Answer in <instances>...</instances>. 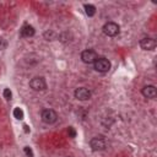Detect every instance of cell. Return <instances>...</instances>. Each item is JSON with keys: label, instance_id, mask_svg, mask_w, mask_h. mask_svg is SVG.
Returning <instances> with one entry per match:
<instances>
[{"label": "cell", "instance_id": "obj_1", "mask_svg": "<svg viewBox=\"0 0 157 157\" xmlns=\"http://www.w3.org/2000/svg\"><path fill=\"white\" fill-rule=\"evenodd\" d=\"M93 67L98 72H107L110 69V61L105 58H97L93 63Z\"/></svg>", "mask_w": 157, "mask_h": 157}, {"label": "cell", "instance_id": "obj_2", "mask_svg": "<svg viewBox=\"0 0 157 157\" xmlns=\"http://www.w3.org/2000/svg\"><path fill=\"white\" fill-rule=\"evenodd\" d=\"M40 118L45 124H54L58 120V114L53 109H44L40 114Z\"/></svg>", "mask_w": 157, "mask_h": 157}, {"label": "cell", "instance_id": "obj_3", "mask_svg": "<svg viewBox=\"0 0 157 157\" xmlns=\"http://www.w3.org/2000/svg\"><path fill=\"white\" fill-rule=\"evenodd\" d=\"M119 31L120 28L115 22H107L103 26V33L108 37H115L117 34H119Z\"/></svg>", "mask_w": 157, "mask_h": 157}, {"label": "cell", "instance_id": "obj_4", "mask_svg": "<svg viewBox=\"0 0 157 157\" xmlns=\"http://www.w3.org/2000/svg\"><path fill=\"white\" fill-rule=\"evenodd\" d=\"M29 86L34 91H44L47 88V82L43 77H33L29 81Z\"/></svg>", "mask_w": 157, "mask_h": 157}, {"label": "cell", "instance_id": "obj_5", "mask_svg": "<svg viewBox=\"0 0 157 157\" xmlns=\"http://www.w3.org/2000/svg\"><path fill=\"white\" fill-rule=\"evenodd\" d=\"M97 54L96 52L91 50V49H87V50H83L81 53V60L85 63V64H93L97 59Z\"/></svg>", "mask_w": 157, "mask_h": 157}, {"label": "cell", "instance_id": "obj_6", "mask_svg": "<svg viewBox=\"0 0 157 157\" xmlns=\"http://www.w3.org/2000/svg\"><path fill=\"white\" fill-rule=\"evenodd\" d=\"M90 145H91V148L93 151H102L105 148V141L103 137H93L91 141H90Z\"/></svg>", "mask_w": 157, "mask_h": 157}, {"label": "cell", "instance_id": "obj_7", "mask_svg": "<svg viewBox=\"0 0 157 157\" xmlns=\"http://www.w3.org/2000/svg\"><path fill=\"white\" fill-rule=\"evenodd\" d=\"M75 98H77L78 101H87L91 98V92L85 87H78L75 90Z\"/></svg>", "mask_w": 157, "mask_h": 157}, {"label": "cell", "instance_id": "obj_8", "mask_svg": "<svg viewBox=\"0 0 157 157\" xmlns=\"http://www.w3.org/2000/svg\"><path fill=\"white\" fill-rule=\"evenodd\" d=\"M140 47L144 49V50H153L156 48V40L153 38H142L140 40Z\"/></svg>", "mask_w": 157, "mask_h": 157}, {"label": "cell", "instance_id": "obj_9", "mask_svg": "<svg viewBox=\"0 0 157 157\" xmlns=\"http://www.w3.org/2000/svg\"><path fill=\"white\" fill-rule=\"evenodd\" d=\"M142 96L146 97V98H150V99H153L156 96H157V91H156V87L152 86V85H148V86H145L142 88Z\"/></svg>", "mask_w": 157, "mask_h": 157}, {"label": "cell", "instance_id": "obj_10", "mask_svg": "<svg viewBox=\"0 0 157 157\" xmlns=\"http://www.w3.org/2000/svg\"><path fill=\"white\" fill-rule=\"evenodd\" d=\"M33 34H34V28H33L32 26L25 25V26L22 27V29H21V36H22V37L29 38V37H32Z\"/></svg>", "mask_w": 157, "mask_h": 157}, {"label": "cell", "instance_id": "obj_11", "mask_svg": "<svg viewBox=\"0 0 157 157\" xmlns=\"http://www.w3.org/2000/svg\"><path fill=\"white\" fill-rule=\"evenodd\" d=\"M83 7H85V12H86L87 16L91 17V16H93V15L96 13V7H94L93 5H91V4H85Z\"/></svg>", "mask_w": 157, "mask_h": 157}, {"label": "cell", "instance_id": "obj_12", "mask_svg": "<svg viewBox=\"0 0 157 157\" xmlns=\"http://www.w3.org/2000/svg\"><path fill=\"white\" fill-rule=\"evenodd\" d=\"M13 117L16 118V119H18V120H21V119H23V110L21 109V108H15L13 109Z\"/></svg>", "mask_w": 157, "mask_h": 157}, {"label": "cell", "instance_id": "obj_13", "mask_svg": "<svg viewBox=\"0 0 157 157\" xmlns=\"http://www.w3.org/2000/svg\"><path fill=\"white\" fill-rule=\"evenodd\" d=\"M11 96H12V93H11V91H10V88H5L4 90V97H5V99H11Z\"/></svg>", "mask_w": 157, "mask_h": 157}, {"label": "cell", "instance_id": "obj_14", "mask_svg": "<svg viewBox=\"0 0 157 157\" xmlns=\"http://www.w3.org/2000/svg\"><path fill=\"white\" fill-rule=\"evenodd\" d=\"M23 151H25V153H26V156H27V157H33V151H32V148H31V147L26 146V147L23 148Z\"/></svg>", "mask_w": 157, "mask_h": 157}, {"label": "cell", "instance_id": "obj_15", "mask_svg": "<svg viewBox=\"0 0 157 157\" xmlns=\"http://www.w3.org/2000/svg\"><path fill=\"white\" fill-rule=\"evenodd\" d=\"M67 134H69L70 137H75V136H76V131H75V129H74L72 126H70V128L67 129Z\"/></svg>", "mask_w": 157, "mask_h": 157}, {"label": "cell", "instance_id": "obj_16", "mask_svg": "<svg viewBox=\"0 0 157 157\" xmlns=\"http://www.w3.org/2000/svg\"><path fill=\"white\" fill-rule=\"evenodd\" d=\"M23 130H25L26 132H29V128H28L27 125H23Z\"/></svg>", "mask_w": 157, "mask_h": 157}, {"label": "cell", "instance_id": "obj_17", "mask_svg": "<svg viewBox=\"0 0 157 157\" xmlns=\"http://www.w3.org/2000/svg\"><path fill=\"white\" fill-rule=\"evenodd\" d=\"M4 45H5V44H4V43H2V39H1V38H0V48H2V47H4Z\"/></svg>", "mask_w": 157, "mask_h": 157}]
</instances>
